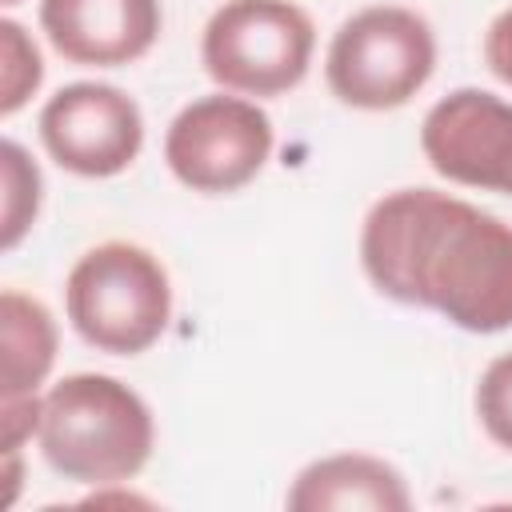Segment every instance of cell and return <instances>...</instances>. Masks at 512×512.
I'll list each match as a JSON object with an SVG mask.
<instances>
[{"label":"cell","instance_id":"1","mask_svg":"<svg viewBox=\"0 0 512 512\" xmlns=\"http://www.w3.org/2000/svg\"><path fill=\"white\" fill-rule=\"evenodd\" d=\"M360 268L380 296L460 332L512 328V224L452 192H384L360 224Z\"/></svg>","mask_w":512,"mask_h":512},{"label":"cell","instance_id":"2","mask_svg":"<svg viewBox=\"0 0 512 512\" xmlns=\"http://www.w3.org/2000/svg\"><path fill=\"white\" fill-rule=\"evenodd\" d=\"M36 444L48 468L72 484H128L156 448L148 400L108 372H72L40 396Z\"/></svg>","mask_w":512,"mask_h":512},{"label":"cell","instance_id":"3","mask_svg":"<svg viewBox=\"0 0 512 512\" xmlns=\"http://www.w3.org/2000/svg\"><path fill=\"white\" fill-rule=\"evenodd\" d=\"M64 312L88 348L108 356H140L172 320L168 268L144 244L104 240L80 252L68 268Z\"/></svg>","mask_w":512,"mask_h":512},{"label":"cell","instance_id":"4","mask_svg":"<svg viewBox=\"0 0 512 512\" xmlns=\"http://www.w3.org/2000/svg\"><path fill=\"white\" fill-rule=\"evenodd\" d=\"M436 72V32L404 4H368L328 40V92L356 112L404 108Z\"/></svg>","mask_w":512,"mask_h":512},{"label":"cell","instance_id":"5","mask_svg":"<svg viewBox=\"0 0 512 512\" xmlns=\"http://www.w3.org/2000/svg\"><path fill=\"white\" fill-rule=\"evenodd\" d=\"M316 52V24L296 0H224L200 36L204 72L236 96L292 92Z\"/></svg>","mask_w":512,"mask_h":512},{"label":"cell","instance_id":"6","mask_svg":"<svg viewBox=\"0 0 512 512\" xmlns=\"http://www.w3.org/2000/svg\"><path fill=\"white\" fill-rule=\"evenodd\" d=\"M272 148L276 132L268 112L256 100L224 88L184 104L164 132L168 172L200 196L240 192L264 172Z\"/></svg>","mask_w":512,"mask_h":512},{"label":"cell","instance_id":"7","mask_svg":"<svg viewBox=\"0 0 512 512\" xmlns=\"http://www.w3.org/2000/svg\"><path fill=\"white\" fill-rule=\"evenodd\" d=\"M36 132L44 152L64 172L108 180L136 164L144 148V112L116 84L76 80L44 100Z\"/></svg>","mask_w":512,"mask_h":512},{"label":"cell","instance_id":"8","mask_svg":"<svg viewBox=\"0 0 512 512\" xmlns=\"http://www.w3.org/2000/svg\"><path fill=\"white\" fill-rule=\"evenodd\" d=\"M420 152L460 188L512 196V104L484 88H452L424 112Z\"/></svg>","mask_w":512,"mask_h":512},{"label":"cell","instance_id":"9","mask_svg":"<svg viewBox=\"0 0 512 512\" xmlns=\"http://www.w3.org/2000/svg\"><path fill=\"white\" fill-rule=\"evenodd\" d=\"M160 28V0H40V32L80 68L136 64L152 52Z\"/></svg>","mask_w":512,"mask_h":512},{"label":"cell","instance_id":"10","mask_svg":"<svg viewBox=\"0 0 512 512\" xmlns=\"http://www.w3.org/2000/svg\"><path fill=\"white\" fill-rule=\"evenodd\" d=\"M284 504L292 512H408L412 488L400 468L372 452H332L296 472Z\"/></svg>","mask_w":512,"mask_h":512},{"label":"cell","instance_id":"11","mask_svg":"<svg viewBox=\"0 0 512 512\" xmlns=\"http://www.w3.org/2000/svg\"><path fill=\"white\" fill-rule=\"evenodd\" d=\"M60 332L44 300L4 288L0 292V400L40 396L52 364H56Z\"/></svg>","mask_w":512,"mask_h":512},{"label":"cell","instance_id":"12","mask_svg":"<svg viewBox=\"0 0 512 512\" xmlns=\"http://www.w3.org/2000/svg\"><path fill=\"white\" fill-rule=\"evenodd\" d=\"M0 188H4V200H0V248L12 252L36 228L40 200H44V176H40L36 160L28 156V148L16 144V140L0 144Z\"/></svg>","mask_w":512,"mask_h":512},{"label":"cell","instance_id":"13","mask_svg":"<svg viewBox=\"0 0 512 512\" xmlns=\"http://www.w3.org/2000/svg\"><path fill=\"white\" fill-rule=\"evenodd\" d=\"M44 84V56L28 28L12 16L0 20V116H16Z\"/></svg>","mask_w":512,"mask_h":512},{"label":"cell","instance_id":"14","mask_svg":"<svg viewBox=\"0 0 512 512\" xmlns=\"http://www.w3.org/2000/svg\"><path fill=\"white\" fill-rule=\"evenodd\" d=\"M472 408H476L484 436L496 448L512 452V352H500L488 360V368L476 380Z\"/></svg>","mask_w":512,"mask_h":512},{"label":"cell","instance_id":"15","mask_svg":"<svg viewBox=\"0 0 512 512\" xmlns=\"http://www.w3.org/2000/svg\"><path fill=\"white\" fill-rule=\"evenodd\" d=\"M484 64L500 84L512 88V8H504L488 24V32H484Z\"/></svg>","mask_w":512,"mask_h":512},{"label":"cell","instance_id":"16","mask_svg":"<svg viewBox=\"0 0 512 512\" xmlns=\"http://www.w3.org/2000/svg\"><path fill=\"white\" fill-rule=\"evenodd\" d=\"M4 4H8V8H12V4H20V0H4Z\"/></svg>","mask_w":512,"mask_h":512}]
</instances>
